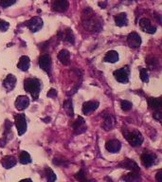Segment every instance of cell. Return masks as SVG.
Instances as JSON below:
<instances>
[{
	"label": "cell",
	"mask_w": 162,
	"mask_h": 182,
	"mask_svg": "<svg viewBox=\"0 0 162 182\" xmlns=\"http://www.w3.org/2000/svg\"><path fill=\"white\" fill-rule=\"evenodd\" d=\"M83 25L85 29L90 31H99L103 27V20L95 15L94 12L90 8H86L83 13Z\"/></svg>",
	"instance_id": "cell-1"
},
{
	"label": "cell",
	"mask_w": 162,
	"mask_h": 182,
	"mask_svg": "<svg viewBox=\"0 0 162 182\" xmlns=\"http://www.w3.org/2000/svg\"><path fill=\"white\" fill-rule=\"evenodd\" d=\"M24 88L27 92L30 93L34 100H37L41 90V81L36 78H28L24 82Z\"/></svg>",
	"instance_id": "cell-2"
},
{
	"label": "cell",
	"mask_w": 162,
	"mask_h": 182,
	"mask_svg": "<svg viewBox=\"0 0 162 182\" xmlns=\"http://www.w3.org/2000/svg\"><path fill=\"white\" fill-rule=\"evenodd\" d=\"M122 133H123L125 138L127 139V141L134 147L139 146V145H141V143L143 142V137H142L141 133L138 130L128 131L127 129L123 128Z\"/></svg>",
	"instance_id": "cell-3"
},
{
	"label": "cell",
	"mask_w": 162,
	"mask_h": 182,
	"mask_svg": "<svg viewBox=\"0 0 162 182\" xmlns=\"http://www.w3.org/2000/svg\"><path fill=\"white\" fill-rule=\"evenodd\" d=\"M129 75H130V68L128 65L114 71L115 79L121 84H127L129 82Z\"/></svg>",
	"instance_id": "cell-4"
},
{
	"label": "cell",
	"mask_w": 162,
	"mask_h": 182,
	"mask_svg": "<svg viewBox=\"0 0 162 182\" xmlns=\"http://www.w3.org/2000/svg\"><path fill=\"white\" fill-rule=\"evenodd\" d=\"M39 66L44 71H46L48 74L50 75L51 73V66H52V61L51 57L48 53H45L40 56L39 58Z\"/></svg>",
	"instance_id": "cell-5"
},
{
	"label": "cell",
	"mask_w": 162,
	"mask_h": 182,
	"mask_svg": "<svg viewBox=\"0 0 162 182\" xmlns=\"http://www.w3.org/2000/svg\"><path fill=\"white\" fill-rule=\"evenodd\" d=\"M15 120V125L17 128V133L19 136H22L27 131V120L26 116L24 114H17L14 117Z\"/></svg>",
	"instance_id": "cell-6"
},
{
	"label": "cell",
	"mask_w": 162,
	"mask_h": 182,
	"mask_svg": "<svg viewBox=\"0 0 162 182\" xmlns=\"http://www.w3.org/2000/svg\"><path fill=\"white\" fill-rule=\"evenodd\" d=\"M25 25L30 29V31L32 32H36L38 30H40L43 27V20L40 17H33L29 20H28L27 22H25Z\"/></svg>",
	"instance_id": "cell-7"
},
{
	"label": "cell",
	"mask_w": 162,
	"mask_h": 182,
	"mask_svg": "<svg viewBox=\"0 0 162 182\" xmlns=\"http://www.w3.org/2000/svg\"><path fill=\"white\" fill-rule=\"evenodd\" d=\"M127 43L132 49H139L141 45V38L137 32H131L127 36Z\"/></svg>",
	"instance_id": "cell-8"
},
{
	"label": "cell",
	"mask_w": 162,
	"mask_h": 182,
	"mask_svg": "<svg viewBox=\"0 0 162 182\" xmlns=\"http://www.w3.org/2000/svg\"><path fill=\"white\" fill-rule=\"evenodd\" d=\"M141 162L145 167H151L156 163V156L152 152H144L141 156Z\"/></svg>",
	"instance_id": "cell-9"
},
{
	"label": "cell",
	"mask_w": 162,
	"mask_h": 182,
	"mask_svg": "<svg viewBox=\"0 0 162 182\" xmlns=\"http://www.w3.org/2000/svg\"><path fill=\"white\" fill-rule=\"evenodd\" d=\"M139 27L143 31L150 34H153L156 31V27L154 26L148 18H141L139 20Z\"/></svg>",
	"instance_id": "cell-10"
},
{
	"label": "cell",
	"mask_w": 162,
	"mask_h": 182,
	"mask_svg": "<svg viewBox=\"0 0 162 182\" xmlns=\"http://www.w3.org/2000/svg\"><path fill=\"white\" fill-rule=\"evenodd\" d=\"M14 103H15V107H16L17 110L23 111V110H25L26 108L28 107V105H29V99L26 95H20V96H18L16 98Z\"/></svg>",
	"instance_id": "cell-11"
},
{
	"label": "cell",
	"mask_w": 162,
	"mask_h": 182,
	"mask_svg": "<svg viewBox=\"0 0 162 182\" xmlns=\"http://www.w3.org/2000/svg\"><path fill=\"white\" fill-rule=\"evenodd\" d=\"M52 8L58 13H64L69 8V3L68 0H54L52 3Z\"/></svg>",
	"instance_id": "cell-12"
},
{
	"label": "cell",
	"mask_w": 162,
	"mask_h": 182,
	"mask_svg": "<svg viewBox=\"0 0 162 182\" xmlns=\"http://www.w3.org/2000/svg\"><path fill=\"white\" fill-rule=\"evenodd\" d=\"M119 167L129 170V171H132V172H139L140 169L139 167V165L132 159H126L124 160H122L121 162H119Z\"/></svg>",
	"instance_id": "cell-13"
},
{
	"label": "cell",
	"mask_w": 162,
	"mask_h": 182,
	"mask_svg": "<svg viewBox=\"0 0 162 182\" xmlns=\"http://www.w3.org/2000/svg\"><path fill=\"white\" fill-rule=\"evenodd\" d=\"M58 35H59V37L61 39L64 40V41L69 43V44L74 45V43H75V36H74V33H73L72 29H67L66 30L60 31Z\"/></svg>",
	"instance_id": "cell-14"
},
{
	"label": "cell",
	"mask_w": 162,
	"mask_h": 182,
	"mask_svg": "<svg viewBox=\"0 0 162 182\" xmlns=\"http://www.w3.org/2000/svg\"><path fill=\"white\" fill-rule=\"evenodd\" d=\"M100 103L98 101H89L83 104V112L85 115L90 114L91 112H94L99 107Z\"/></svg>",
	"instance_id": "cell-15"
},
{
	"label": "cell",
	"mask_w": 162,
	"mask_h": 182,
	"mask_svg": "<svg viewBox=\"0 0 162 182\" xmlns=\"http://www.w3.org/2000/svg\"><path fill=\"white\" fill-rule=\"evenodd\" d=\"M105 148L110 153H118L121 149V143L118 139H110L106 142Z\"/></svg>",
	"instance_id": "cell-16"
},
{
	"label": "cell",
	"mask_w": 162,
	"mask_h": 182,
	"mask_svg": "<svg viewBox=\"0 0 162 182\" xmlns=\"http://www.w3.org/2000/svg\"><path fill=\"white\" fill-rule=\"evenodd\" d=\"M15 85H16V78L13 74H9L3 82V86L8 91H12L15 87Z\"/></svg>",
	"instance_id": "cell-17"
},
{
	"label": "cell",
	"mask_w": 162,
	"mask_h": 182,
	"mask_svg": "<svg viewBox=\"0 0 162 182\" xmlns=\"http://www.w3.org/2000/svg\"><path fill=\"white\" fill-rule=\"evenodd\" d=\"M73 129L75 130L76 134H81L84 133L86 130L85 127V122L82 117H79L73 123Z\"/></svg>",
	"instance_id": "cell-18"
},
{
	"label": "cell",
	"mask_w": 162,
	"mask_h": 182,
	"mask_svg": "<svg viewBox=\"0 0 162 182\" xmlns=\"http://www.w3.org/2000/svg\"><path fill=\"white\" fill-rule=\"evenodd\" d=\"M122 179L125 182H141V176L139 172H132L122 176Z\"/></svg>",
	"instance_id": "cell-19"
},
{
	"label": "cell",
	"mask_w": 162,
	"mask_h": 182,
	"mask_svg": "<svg viewBox=\"0 0 162 182\" xmlns=\"http://www.w3.org/2000/svg\"><path fill=\"white\" fill-rule=\"evenodd\" d=\"M29 65H30L29 58L26 55L21 56L20 59H19V62L17 64V67L22 71H28V68H29Z\"/></svg>",
	"instance_id": "cell-20"
},
{
	"label": "cell",
	"mask_w": 162,
	"mask_h": 182,
	"mask_svg": "<svg viewBox=\"0 0 162 182\" xmlns=\"http://www.w3.org/2000/svg\"><path fill=\"white\" fill-rule=\"evenodd\" d=\"M1 163L5 169H11L16 165L17 159L13 156H6L5 158H3Z\"/></svg>",
	"instance_id": "cell-21"
},
{
	"label": "cell",
	"mask_w": 162,
	"mask_h": 182,
	"mask_svg": "<svg viewBox=\"0 0 162 182\" xmlns=\"http://www.w3.org/2000/svg\"><path fill=\"white\" fill-rule=\"evenodd\" d=\"M148 104L151 109H153L154 111H159L161 108L162 101L160 98H149L148 100Z\"/></svg>",
	"instance_id": "cell-22"
},
{
	"label": "cell",
	"mask_w": 162,
	"mask_h": 182,
	"mask_svg": "<svg viewBox=\"0 0 162 182\" xmlns=\"http://www.w3.org/2000/svg\"><path fill=\"white\" fill-rule=\"evenodd\" d=\"M115 23L117 26L119 27H123V26H127L128 24V18L125 13H119L115 16Z\"/></svg>",
	"instance_id": "cell-23"
},
{
	"label": "cell",
	"mask_w": 162,
	"mask_h": 182,
	"mask_svg": "<svg viewBox=\"0 0 162 182\" xmlns=\"http://www.w3.org/2000/svg\"><path fill=\"white\" fill-rule=\"evenodd\" d=\"M58 59L63 65H68L70 61V53L67 49H62L58 54Z\"/></svg>",
	"instance_id": "cell-24"
},
{
	"label": "cell",
	"mask_w": 162,
	"mask_h": 182,
	"mask_svg": "<svg viewBox=\"0 0 162 182\" xmlns=\"http://www.w3.org/2000/svg\"><path fill=\"white\" fill-rule=\"evenodd\" d=\"M103 117L104 119V122L103 123V127L105 130H111V128L114 126V119H113V117L111 116L110 113H107L106 115H103Z\"/></svg>",
	"instance_id": "cell-25"
},
{
	"label": "cell",
	"mask_w": 162,
	"mask_h": 182,
	"mask_svg": "<svg viewBox=\"0 0 162 182\" xmlns=\"http://www.w3.org/2000/svg\"><path fill=\"white\" fill-rule=\"evenodd\" d=\"M104 60L107 63H116L119 61V53L115 50H110L105 54Z\"/></svg>",
	"instance_id": "cell-26"
},
{
	"label": "cell",
	"mask_w": 162,
	"mask_h": 182,
	"mask_svg": "<svg viewBox=\"0 0 162 182\" xmlns=\"http://www.w3.org/2000/svg\"><path fill=\"white\" fill-rule=\"evenodd\" d=\"M63 108L67 111L68 116L73 117L74 116V110H73V105H72V101L71 100H67L63 102Z\"/></svg>",
	"instance_id": "cell-27"
},
{
	"label": "cell",
	"mask_w": 162,
	"mask_h": 182,
	"mask_svg": "<svg viewBox=\"0 0 162 182\" xmlns=\"http://www.w3.org/2000/svg\"><path fill=\"white\" fill-rule=\"evenodd\" d=\"M45 175L48 180V182H55L57 179V176L55 173L50 169V168H46L45 169Z\"/></svg>",
	"instance_id": "cell-28"
},
{
	"label": "cell",
	"mask_w": 162,
	"mask_h": 182,
	"mask_svg": "<svg viewBox=\"0 0 162 182\" xmlns=\"http://www.w3.org/2000/svg\"><path fill=\"white\" fill-rule=\"evenodd\" d=\"M19 161L22 164H28L31 162V158L28 152L23 151V152H21V154L19 156Z\"/></svg>",
	"instance_id": "cell-29"
},
{
	"label": "cell",
	"mask_w": 162,
	"mask_h": 182,
	"mask_svg": "<svg viewBox=\"0 0 162 182\" xmlns=\"http://www.w3.org/2000/svg\"><path fill=\"white\" fill-rule=\"evenodd\" d=\"M146 63H147L150 69H154V68H156L158 66V61L154 56H149L146 59Z\"/></svg>",
	"instance_id": "cell-30"
},
{
	"label": "cell",
	"mask_w": 162,
	"mask_h": 182,
	"mask_svg": "<svg viewBox=\"0 0 162 182\" xmlns=\"http://www.w3.org/2000/svg\"><path fill=\"white\" fill-rule=\"evenodd\" d=\"M139 72H140V79L142 82L144 83H148L149 82V73H148V70L146 68L140 67L139 68Z\"/></svg>",
	"instance_id": "cell-31"
},
{
	"label": "cell",
	"mask_w": 162,
	"mask_h": 182,
	"mask_svg": "<svg viewBox=\"0 0 162 182\" xmlns=\"http://www.w3.org/2000/svg\"><path fill=\"white\" fill-rule=\"evenodd\" d=\"M120 106H121V109L123 111H130L132 109V102H130L129 101H120Z\"/></svg>",
	"instance_id": "cell-32"
},
{
	"label": "cell",
	"mask_w": 162,
	"mask_h": 182,
	"mask_svg": "<svg viewBox=\"0 0 162 182\" xmlns=\"http://www.w3.org/2000/svg\"><path fill=\"white\" fill-rule=\"evenodd\" d=\"M16 2V0H0V6L3 8H8L13 5Z\"/></svg>",
	"instance_id": "cell-33"
},
{
	"label": "cell",
	"mask_w": 162,
	"mask_h": 182,
	"mask_svg": "<svg viewBox=\"0 0 162 182\" xmlns=\"http://www.w3.org/2000/svg\"><path fill=\"white\" fill-rule=\"evenodd\" d=\"M76 178H77L79 181L84 182V181L85 180V173H84V170H81L80 172H78L77 174H76Z\"/></svg>",
	"instance_id": "cell-34"
},
{
	"label": "cell",
	"mask_w": 162,
	"mask_h": 182,
	"mask_svg": "<svg viewBox=\"0 0 162 182\" xmlns=\"http://www.w3.org/2000/svg\"><path fill=\"white\" fill-rule=\"evenodd\" d=\"M10 27V24L4 20H0V29H1L2 31H6Z\"/></svg>",
	"instance_id": "cell-35"
},
{
	"label": "cell",
	"mask_w": 162,
	"mask_h": 182,
	"mask_svg": "<svg viewBox=\"0 0 162 182\" xmlns=\"http://www.w3.org/2000/svg\"><path fill=\"white\" fill-rule=\"evenodd\" d=\"M57 96V90L54 89V88H51L48 92V97L49 98H54Z\"/></svg>",
	"instance_id": "cell-36"
},
{
	"label": "cell",
	"mask_w": 162,
	"mask_h": 182,
	"mask_svg": "<svg viewBox=\"0 0 162 182\" xmlns=\"http://www.w3.org/2000/svg\"><path fill=\"white\" fill-rule=\"evenodd\" d=\"M155 178H156V181H157V182H162V172H161V171H159V172L156 174Z\"/></svg>",
	"instance_id": "cell-37"
},
{
	"label": "cell",
	"mask_w": 162,
	"mask_h": 182,
	"mask_svg": "<svg viewBox=\"0 0 162 182\" xmlns=\"http://www.w3.org/2000/svg\"><path fill=\"white\" fill-rule=\"evenodd\" d=\"M154 119H156L157 121H161V113L159 111H155V113L154 114Z\"/></svg>",
	"instance_id": "cell-38"
},
{
	"label": "cell",
	"mask_w": 162,
	"mask_h": 182,
	"mask_svg": "<svg viewBox=\"0 0 162 182\" xmlns=\"http://www.w3.org/2000/svg\"><path fill=\"white\" fill-rule=\"evenodd\" d=\"M99 6L102 7L103 9H105L106 8V3H104V2H100L99 3Z\"/></svg>",
	"instance_id": "cell-39"
},
{
	"label": "cell",
	"mask_w": 162,
	"mask_h": 182,
	"mask_svg": "<svg viewBox=\"0 0 162 182\" xmlns=\"http://www.w3.org/2000/svg\"><path fill=\"white\" fill-rule=\"evenodd\" d=\"M19 182H32V180L30 178H26V179H22Z\"/></svg>",
	"instance_id": "cell-40"
},
{
	"label": "cell",
	"mask_w": 162,
	"mask_h": 182,
	"mask_svg": "<svg viewBox=\"0 0 162 182\" xmlns=\"http://www.w3.org/2000/svg\"><path fill=\"white\" fill-rule=\"evenodd\" d=\"M84 182H96L95 180H84Z\"/></svg>",
	"instance_id": "cell-41"
},
{
	"label": "cell",
	"mask_w": 162,
	"mask_h": 182,
	"mask_svg": "<svg viewBox=\"0 0 162 182\" xmlns=\"http://www.w3.org/2000/svg\"><path fill=\"white\" fill-rule=\"evenodd\" d=\"M130 1H133V0H130Z\"/></svg>",
	"instance_id": "cell-42"
}]
</instances>
